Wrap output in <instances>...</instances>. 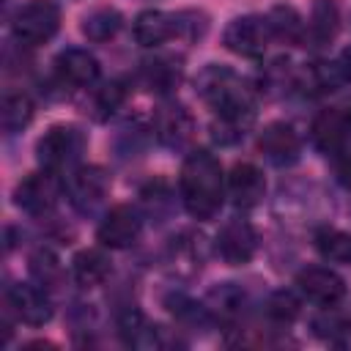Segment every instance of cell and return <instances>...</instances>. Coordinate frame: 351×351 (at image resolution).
<instances>
[{
	"mask_svg": "<svg viewBox=\"0 0 351 351\" xmlns=\"http://www.w3.org/2000/svg\"><path fill=\"white\" fill-rule=\"evenodd\" d=\"M60 27V8L52 0H30L16 8L11 33L22 47H38L49 41Z\"/></svg>",
	"mask_w": 351,
	"mask_h": 351,
	"instance_id": "obj_4",
	"label": "cell"
},
{
	"mask_svg": "<svg viewBox=\"0 0 351 351\" xmlns=\"http://www.w3.org/2000/svg\"><path fill=\"white\" fill-rule=\"evenodd\" d=\"M126 101V85L121 80H110L101 88H96L93 93V118L96 121H107L115 110H121V104Z\"/></svg>",
	"mask_w": 351,
	"mask_h": 351,
	"instance_id": "obj_25",
	"label": "cell"
},
{
	"mask_svg": "<svg viewBox=\"0 0 351 351\" xmlns=\"http://www.w3.org/2000/svg\"><path fill=\"white\" fill-rule=\"evenodd\" d=\"M310 132H313V143H315V148L321 154H340L348 145L340 110H324V112H318Z\"/></svg>",
	"mask_w": 351,
	"mask_h": 351,
	"instance_id": "obj_18",
	"label": "cell"
},
{
	"mask_svg": "<svg viewBox=\"0 0 351 351\" xmlns=\"http://www.w3.org/2000/svg\"><path fill=\"white\" fill-rule=\"evenodd\" d=\"M228 195L236 208H255L266 195V178L252 162L233 165L228 176Z\"/></svg>",
	"mask_w": 351,
	"mask_h": 351,
	"instance_id": "obj_15",
	"label": "cell"
},
{
	"mask_svg": "<svg viewBox=\"0 0 351 351\" xmlns=\"http://www.w3.org/2000/svg\"><path fill=\"white\" fill-rule=\"evenodd\" d=\"M55 74L63 85L90 88L99 80V60L82 47H69L55 58Z\"/></svg>",
	"mask_w": 351,
	"mask_h": 351,
	"instance_id": "obj_14",
	"label": "cell"
},
{
	"mask_svg": "<svg viewBox=\"0 0 351 351\" xmlns=\"http://www.w3.org/2000/svg\"><path fill=\"white\" fill-rule=\"evenodd\" d=\"M33 121V101L25 93H8L3 99V129L5 134L22 132Z\"/></svg>",
	"mask_w": 351,
	"mask_h": 351,
	"instance_id": "obj_24",
	"label": "cell"
},
{
	"mask_svg": "<svg viewBox=\"0 0 351 351\" xmlns=\"http://www.w3.org/2000/svg\"><path fill=\"white\" fill-rule=\"evenodd\" d=\"M315 250L329 263H351V233L324 228L315 233Z\"/></svg>",
	"mask_w": 351,
	"mask_h": 351,
	"instance_id": "obj_23",
	"label": "cell"
},
{
	"mask_svg": "<svg viewBox=\"0 0 351 351\" xmlns=\"http://www.w3.org/2000/svg\"><path fill=\"white\" fill-rule=\"evenodd\" d=\"M178 189L184 208L195 219H214L225 200V176L219 159L206 148L189 151L181 165Z\"/></svg>",
	"mask_w": 351,
	"mask_h": 351,
	"instance_id": "obj_2",
	"label": "cell"
},
{
	"mask_svg": "<svg viewBox=\"0 0 351 351\" xmlns=\"http://www.w3.org/2000/svg\"><path fill=\"white\" fill-rule=\"evenodd\" d=\"M14 203H16V208H22L30 217L49 214L58 203V184H55L52 173L41 170V173L25 176L14 189Z\"/></svg>",
	"mask_w": 351,
	"mask_h": 351,
	"instance_id": "obj_12",
	"label": "cell"
},
{
	"mask_svg": "<svg viewBox=\"0 0 351 351\" xmlns=\"http://www.w3.org/2000/svg\"><path fill=\"white\" fill-rule=\"evenodd\" d=\"M112 266L101 250H82L71 261V277L80 288H96L110 277Z\"/></svg>",
	"mask_w": 351,
	"mask_h": 351,
	"instance_id": "obj_19",
	"label": "cell"
},
{
	"mask_svg": "<svg viewBox=\"0 0 351 351\" xmlns=\"http://www.w3.org/2000/svg\"><path fill=\"white\" fill-rule=\"evenodd\" d=\"M299 293L321 307H335L346 296V280L329 266H307L296 274Z\"/></svg>",
	"mask_w": 351,
	"mask_h": 351,
	"instance_id": "obj_10",
	"label": "cell"
},
{
	"mask_svg": "<svg viewBox=\"0 0 351 351\" xmlns=\"http://www.w3.org/2000/svg\"><path fill=\"white\" fill-rule=\"evenodd\" d=\"M88 148V137L77 123H55L36 143V159L41 170L60 176L71 173Z\"/></svg>",
	"mask_w": 351,
	"mask_h": 351,
	"instance_id": "obj_3",
	"label": "cell"
},
{
	"mask_svg": "<svg viewBox=\"0 0 351 351\" xmlns=\"http://www.w3.org/2000/svg\"><path fill=\"white\" fill-rule=\"evenodd\" d=\"M340 30V8L335 0H315L307 16V33L304 41H310L313 47H324L329 44Z\"/></svg>",
	"mask_w": 351,
	"mask_h": 351,
	"instance_id": "obj_17",
	"label": "cell"
},
{
	"mask_svg": "<svg viewBox=\"0 0 351 351\" xmlns=\"http://www.w3.org/2000/svg\"><path fill=\"white\" fill-rule=\"evenodd\" d=\"M340 115H343V129H346V140L351 143V104H348L346 110H340Z\"/></svg>",
	"mask_w": 351,
	"mask_h": 351,
	"instance_id": "obj_30",
	"label": "cell"
},
{
	"mask_svg": "<svg viewBox=\"0 0 351 351\" xmlns=\"http://www.w3.org/2000/svg\"><path fill=\"white\" fill-rule=\"evenodd\" d=\"M143 85L159 96H167L178 88L181 82V63L176 58H154V60H145L143 63Z\"/></svg>",
	"mask_w": 351,
	"mask_h": 351,
	"instance_id": "obj_21",
	"label": "cell"
},
{
	"mask_svg": "<svg viewBox=\"0 0 351 351\" xmlns=\"http://www.w3.org/2000/svg\"><path fill=\"white\" fill-rule=\"evenodd\" d=\"M269 41H271V30L266 25V16H252V14L230 19L222 33V44L241 58H261Z\"/></svg>",
	"mask_w": 351,
	"mask_h": 351,
	"instance_id": "obj_5",
	"label": "cell"
},
{
	"mask_svg": "<svg viewBox=\"0 0 351 351\" xmlns=\"http://www.w3.org/2000/svg\"><path fill=\"white\" fill-rule=\"evenodd\" d=\"M11 313L27 326H44L52 318V302L38 282H14L5 291Z\"/></svg>",
	"mask_w": 351,
	"mask_h": 351,
	"instance_id": "obj_9",
	"label": "cell"
},
{
	"mask_svg": "<svg viewBox=\"0 0 351 351\" xmlns=\"http://www.w3.org/2000/svg\"><path fill=\"white\" fill-rule=\"evenodd\" d=\"M206 27H208V19L200 11H178L176 14V36H181L186 41L200 38L206 33Z\"/></svg>",
	"mask_w": 351,
	"mask_h": 351,
	"instance_id": "obj_28",
	"label": "cell"
},
{
	"mask_svg": "<svg viewBox=\"0 0 351 351\" xmlns=\"http://www.w3.org/2000/svg\"><path fill=\"white\" fill-rule=\"evenodd\" d=\"M60 261L58 255L49 250V247H38L33 255H30V274L36 277L38 285H55L60 280Z\"/></svg>",
	"mask_w": 351,
	"mask_h": 351,
	"instance_id": "obj_26",
	"label": "cell"
},
{
	"mask_svg": "<svg viewBox=\"0 0 351 351\" xmlns=\"http://www.w3.org/2000/svg\"><path fill=\"white\" fill-rule=\"evenodd\" d=\"M266 25L271 30V38H280L285 44H302L304 33H307V22L302 19V14L293 5H285V3L274 5L266 14Z\"/></svg>",
	"mask_w": 351,
	"mask_h": 351,
	"instance_id": "obj_22",
	"label": "cell"
},
{
	"mask_svg": "<svg viewBox=\"0 0 351 351\" xmlns=\"http://www.w3.org/2000/svg\"><path fill=\"white\" fill-rule=\"evenodd\" d=\"M266 313L277 324H291L299 315V299L291 291H274L266 302Z\"/></svg>",
	"mask_w": 351,
	"mask_h": 351,
	"instance_id": "obj_27",
	"label": "cell"
},
{
	"mask_svg": "<svg viewBox=\"0 0 351 351\" xmlns=\"http://www.w3.org/2000/svg\"><path fill=\"white\" fill-rule=\"evenodd\" d=\"M107 189H110V176H107L104 167H99V165L74 167V170L66 176V197H69V203H71L77 211H82V214L93 211V208L104 200Z\"/></svg>",
	"mask_w": 351,
	"mask_h": 351,
	"instance_id": "obj_7",
	"label": "cell"
},
{
	"mask_svg": "<svg viewBox=\"0 0 351 351\" xmlns=\"http://www.w3.org/2000/svg\"><path fill=\"white\" fill-rule=\"evenodd\" d=\"M195 90L225 123L247 129L255 118V90L230 66L208 63L206 69H200L195 77Z\"/></svg>",
	"mask_w": 351,
	"mask_h": 351,
	"instance_id": "obj_1",
	"label": "cell"
},
{
	"mask_svg": "<svg viewBox=\"0 0 351 351\" xmlns=\"http://www.w3.org/2000/svg\"><path fill=\"white\" fill-rule=\"evenodd\" d=\"M214 250L228 266H244V263L252 261V255L258 250V233H255V228L250 222L230 219V222H225L219 228Z\"/></svg>",
	"mask_w": 351,
	"mask_h": 351,
	"instance_id": "obj_11",
	"label": "cell"
},
{
	"mask_svg": "<svg viewBox=\"0 0 351 351\" xmlns=\"http://www.w3.org/2000/svg\"><path fill=\"white\" fill-rule=\"evenodd\" d=\"M140 230H143V214L134 206L121 203L104 214V219L96 228V239L107 250H126L140 239Z\"/></svg>",
	"mask_w": 351,
	"mask_h": 351,
	"instance_id": "obj_6",
	"label": "cell"
},
{
	"mask_svg": "<svg viewBox=\"0 0 351 351\" xmlns=\"http://www.w3.org/2000/svg\"><path fill=\"white\" fill-rule=\"evenodd\" d=\"M132 33H134V41L140 47H159V44H165L176 36V14L148 8V11L137 14V19L132 25Z\"/></svg>",
	"mask_w": 351,
	"mask_h": 351,
	"instance_id": "obj_16",
	"label": "cell"
},
{
	"mask_svg": "<svg viewBox=\"0 0 351 351\" xmlns=\"http://www.w3.org/2000/svg\"><path fill=\"white\" fill-rule=\"evenodd\" d=\"M151 129H154V137L165 148L178 151V148H186L189 145V140L195 134V118H192V112L184 104L167 101V104L156 107Z\"/></svg>",
	"mask_w": 351,
	"mask_h": 351,
	"instance_id": "obj_8",
	"label": "cell"
},
{
	"mask_svg": "<svg viewBox=\"0 0 351 351\" xmlns=\"http://www.w3.org/2000/svg\"><path fill=\"white\" fill-rule=\"evenodd\" d=\"M337 66H340L343 77H346V80H351V47H346V49H343V55H340Z\"/></svg>",
	"mask_w": 351,
	"mask_h": 351,
	"instance_id": "obj_29",
	"label": "cell"
},
{
	"mask_svg": "<svg viewBox=\"0 0 351 351\" xmlns=\"http://www.w3.org/2000/svg\"><path fill=\"white\" fill-rule=\"evenodd\" d=\"M258 148H261V154H263L271 165L288 167V165H293V162L299 159V154H302V140H299V134H296V129H293L291 123L274 121V123H269V126L261 132Z\"/></svg>",
	"mask_w": 351,
	"mask_h": 351,
	"instance_id": "obj_13",
	"label": "cell"
},
{
	"mask_svg": "<svg viewBox=\"0 0 351 351\" xmlns=\"http://www.w3.org/2000/svg\"><path fill=\"white\" fill-rule=\"evenodd\" d=\"M121 27H123V14L112 5H99V8L88 11L82 16V25H80L82 36L93 44H104V41L115 38Z\"/></svg>",
	"mask_w": 351,
	"mask_h": 351,
	"instance_id": "obj_20",
	"label": "cell"
}]
</instances>
